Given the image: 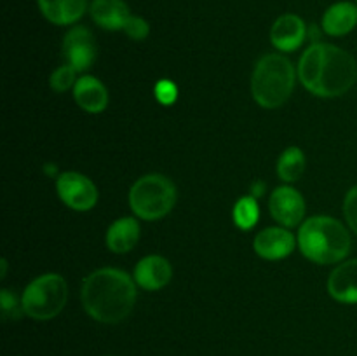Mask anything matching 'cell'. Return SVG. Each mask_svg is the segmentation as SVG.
I'll return each mask as SVG.
<instances>
[{
    "mask_svg": "<svg viewBox=\"0 0 357 356\" xmlns=\"http://www.w3.org/2000/svg\"><path fill=\"white\" fill-rule=\"evenodd\" d=\"M303 87L321 98H338L357 82V61L345 49L316 42L303 52L298 65Z\"/></svg>",
    "mask_w": 357,
    "mask_h": 356,
    "instance_id": "cell-1",
    "label": "cell"
},
{
    "mask_svg": "<svg viewBox=\"0 0 357 356\" xmlns=\"http://www.w3.org/2000/svg\"><path fill=\"white\" fill-rule=\"evenodd\" d=\"M80 299L93 320L119 323L126 320L135 307L136 281L121 269H98L82 281Z\"/></svg>",
    "mask_w": 357,
    "mask_h": 356,
    "instance_id": "cell-2",
    "label": "cell"
},
{
    "mask_svg": "<svg viewBox=\"0 0 357 356\" xmlns=\"http://www.w3.org/2000/svg\"><path fill=\"white\" fill-rule=\"evenodd\" d=\"M351 244L347 227L331 216H312L300 227V250L316 264L328 265L342 262L351 251Z\"/></svg>",
    "mask_w": 357,
    "mask_h": 356,
    "instance_id": "cell-3",
    "label": "cell"
},
{
    "mask_svg": "<svg viewBox=\"0 0 357 356\" xmlns=\"http://www.w3.org/2000/svg\"><path fill=\"white\" fill-rule=\"evenodd\" d=\"M295 87V68L282 54H265L255 66L251 93L264 108H279L288 101Z\"/></svg>",
    "mask_w": 357,
    "mask_h": 356,
    "instance_id": "cell-4",
    "label": "cell"
},
{
    "mask_svg": "<svg viewBox=\"0 0 357 356\" xmlns=\"http://www.w3.org/2000/svg\"><path fill=\"white\" fill-rule=\"evenodd\" d=\"M176 187L164 175H145L129 192V205L136 216L143 220H159L173 209Z\"/></svg>",
    "mask_w": 357,
    "mask_h": 356,
    "instance_id": "cell-5",
    "label": "cell"
},
{
    "mask_svg": "<svg viewBox=\"0 0 357 356\" xmlns=\"http://www.w3.org/2000/svg\"><path fill=\"white\" fill-rule=\"evenodd\" d=\"M68 300V285L65 278L54 272L35 278L24 288L21 304L23 313L38 321H47L58 316Z\"/></svg>",
    "mask_w": 357,
    "mask_h": 356,
    "instance_id": "cell-6",
    "label": "cell"
},
{
    "mask_svg": "<svg viewBox=\"0 0 357 356\" xmlns=\"http://www.w3.org/2000/svg\"><path fill=\"white\" fill-rule=\"evenodd\" d=\"M56 188L68 208L75 212H89L98 202V188L86 175L77 171H66L61 173L56 180Z\"/></svg>",
    "mask_w": 357,
    "mask_h": 356,
    "instance_id": "cell-7",
    "label": "cell"
},
{
    "mask_svg": "<svg viewBox=\"0 0 357 356\" xmlns=\"http://www.w3.org/2000/svg\"><path fill=\"white\" fill-rule=\"evenodd\" d=\"M96 40L89 28L73 27L63 38V56L66 65L73 66L77 72H86L96 59Z\"/></svg>",
    "mask_w": 357,
    "mask_h": 356,
    "instance_id": "cell-8",
    "label": "cell"
},
{
    "mask_svg": "<svg viewBox=\"0 0 357 356\" xmlns=\"http://www.w3.org/2000/svg\"><path fill=\"white\" fill-rule=\"evenodd\" d=\"M272 216L284 227H296L305 215V201L296 188L279 187L272 192L268 201Z\"/></svg>",
    "mask_w": 357,
    "mask_h": 356,
    "instance_id": "cell-9",
    "label": "cell"
},
{
    "mask_svg": "<svg viewBox=\"0 0 357 356\" xmlns=\"http://www.w3.org/2000/svg\"><path fill=\"white\" fill-rule=\"evenodd\" d=\"M295 237L281 227H268L257 234L253 241L255 251L265 260H281L295 250Z\"/></svg>",
    "mask_w": 357,
    "mask_h": 356,
    "instance_id": "cell-10",
    "label": "cell"
},
{
    "mask_svg": "<svg viewBox=\"0 0 357 356\" xmlns=\"http://www.w3.org/2000/svg\"><path fill=\"white\" fill-rule=\"evenodd\" d=\"M307 37V27L296 14H282L275 20L271 30V40L282 52L296 51Z\"/></svg>",
    "mask_w": 357,
    "mask_h": 356,
    "instance_id": "cell-11",
    "label": "cell"
},
{
    "mask_svg": "<svg viewBox=\"0 0 357 356\" xmlns=\"http://www.w3.org/2000/svg\"><path fill=\"white\" fill-rule=\"evenodd\" d=\"M171 276H173L171 264L160 255H149V257L142 258L135 267L136 285L149 292L164 288L171 281Z\"/></svg>",
    "mask_w": 357,
    "mask_h": 356,
    "instance_id": "cell-12",
    "label": "cell"
},
{
    "mask_svg": "<svg viewBox=\"0 0 357 356\" xmlns=\"http://www.w3.org/2000/svg\"><path fill=\"white\" fill-rule=\"evenodd\" d=\"M328 292L342 304H357V258L342 262L328 279Z\"/></svg>",
    "mask_w": 357,
    "mask_h": 356,
    "instance_id": "cell-13",
    "label": "cell"
},
{
    "mask_svg": "<svg viewBox=\"0 0 357 356\" xmlns=\"http://www.w3.org/2000/svg\"><path fill=\"white\" fill-rule=\"evenodd\" d=\"M73 96L79 107L89 114H100L108 105V91L96 77L82 75L73 87Z\"/></svg>",
    "mask_w": 357,
    "mask_h": 356,
    "instance_id": "cell-14",
    "label": "cell"
},
{
    "mask_svg": "<svg viewBox=\"0 0 357 356\" xmlns=\"http://www.w3.org/2000/svg\"><path fill=\"white\" fill-rule=\"evenodd\" d=\"M89 10L94 23L105 30H124L126 23L131 17L124 0H93Z\"/></svg>",
    "mask_w": 357,
    "mask_h": 356,
    "instance_id": "cell-15",
    "label": "cell"
},
{
    "mask_svg": "<svg viewBox=\"0 0 357 356\" xmlns=\"http://www.w3.org/2000/svg\"><path fill=\"white\" fill-rule=\"evenodd\" d=\"M37 3L42 16L59 27L77 23L87 9V0H37Z\"/></svg>",
    "mask_w": 357,
    "mask_h": 356,
    "instance_id": "cell-16",
    "label": "cell"
},
{
    "mask_svg": "<svg viewBox=\"0 0 357 356\" xmlns=\"http://www.w3.org/2000/svg\"><path fill=\"white\" fill-rule=\"evenodd\" d=\"M357 27V3L337 2L323 16V30L331 37H344Z\"/></svg>",
    "mask_w": 357,
    "mask_h": 356,
    "instance_id": "cell-17",
    "label": "cell"
},
{
    "mask_svg": "<svg viewBox=\"0 0 357 356\" xmlns=\"http://www.w3.org/2000/svg\"><path fill=\"white\" fill-rule=\"evenodd\" d=\"M139 241V223L132 216L115 220L107 232V246L114 253H128Z\"/></svg>",
    "mask_w": 357,
    "mask_h": 356,
    "instance_id": "cell-18",
    "label": "cell"
},
{
    "mask_svg": "<svg viewBox=\"0 0 357 356\" xmlns=\"http://www.w3.org/2000/svg\"><path fill=\"white\" fill-rule=\"evenodd\" d=\"M307 166L305 154L298 147H288L278 161V175L284 181H296Z\"/></svg>",
    "mask_w": 357,
    "mask_h": 356,
    "instance_id": "cell-19",
    "label": "cell"
},
{
    "mask_svg": "<svg viewBox=\"0 0 357 356\" xmlns=\"http://www.w3.org/2000/svg\"><path fill=\"white\" fill-rule=\"evenodd\" d=\"M234 223L239 229L250 230L257 225L258 218H260V208H258V201L253 195H244L234 206Z\"/></svg>",
    "mask_w": 357,
    "mask_h": 356,
    "instance_id": "cell-20",
    "label": "cell"
},
{
    "mask_svg": "<svg viewBox=\"0 0 357 356\" xmlns=\"http://www.w3.org/2000/svg\"><path fill=\"white\" fill-rule=\"evenodd\" d=\"M77 80H79L77 79V70L70 65H63L51 73L49 82H51L52 91H56V93H65L70 87H75Z\"/></svg>",
    "mask_w": 357,
    "mask_h": 356,
    "instance_id": "cell-21",
    "label": "cell"
},
{
    "mask_svg": "<svg viewBox=\"0 0 357 356\" xmlns=\"http://www.w3.org/2000/svg\"><path fill=\"white\" fill-rule=\"evenodd\" d=\"M124 31L129 38H132V40H145L150 34V24L149 21L143 20V17L132 16L131 14V17H129L128 23H126Z\"/></svg>",
    "mask_w": 357,
    "mask_h": 356,
    "instance_id": "cell-22",
    "label": "cell"
},
{
    "mask_svg": "<svg viewBox=\"0 0 357 356\" xmlns=\"http://www.w3.org/2000/svg\"><path fill=\"white\" fill-rule=\"evenodd\" d=\"M153 94H155L159 103L173 105L178 98V87L176 84L171 82V80L162 79L155 84V87H153Z\"/></svg>",
    "mask_w": 357,
    "mask_h": 356,
    "instance_id": "cell-23",
    "label": "cell"
},
{
    "mask_svg": "<svg viewBox=\"0 0 357 356\" xmlns=\"http://www.w3.org/2000/svg\"><path fill=\"white\" fill-rule=\"evenodd\" d=\"M344 215L351 230L357 236V185H354L345 195Z\"/></svg>",
    "mask_w": 357,
    "mask_h": 356,
    "instance_id": "cell-24",
    "label": "cell"
},
{
    "mask_svg": "<svg viewBox=\"0 0 357 356\" xmlns=\"http://www.w3.org/2000/svg\"><path fill=\"white\" fill-rule=\"evenodd\" d=\"M0 306H2L3 318H20L21 311H23V304H17L16 295L10 293L9 290H2L0 293Z\"/></svg>",
    "mask_w": 357,
    "mask_h": 356,
    "instance_id": "cell-25",
    "label": "cell"
},
{
    "mask_svg": "<svg viewBox=\"0 0 357 356\" xmlns=\"http://www.w3.org/2000/svg\"><path fill=\"white\" fill-rule=\"evenodd\" d=\"M251 191H253V198H257V195L261 194V191H265V184L264 181H255L253 187H251Z\"/></svg>",
    "mask_w": 357,
    "mask_h": 356,
    "instance_id": "cell-26",
    "label": "cell"
},
{
    "mask_svg": "<svg viewBox=\"0 0 357 356\" xmlns=\"http://www.w3.org/2000/svg\"><path fill=\"white\" fill-rule=\"evenodd\" d=\"M0 264H2V272H0V278H6V271H7V260H6V258H2V262H0Z\"/></svg>",
    "mask_w": 357,
    "mask_h": 356,
    "instance_id": "cell-27",
    "label": "cell"
}]
</instances>
